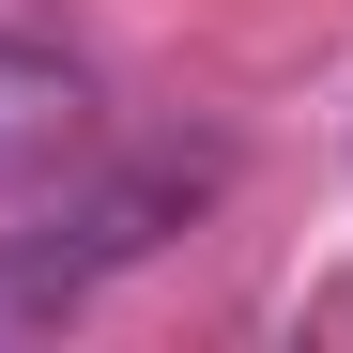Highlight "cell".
Masks as SVG:
<instances>
[{"instance_id": "1", "label": "cell", "mask_w": 353, "mask_h": 353, "mask_svg": "<svg viewBox=\"0 0 353 353\" xmlns=\"http://www.w3.org/2000/svg\"><path fill=\"white\" fill-rule=\"evenodd\" d=\"M215 185H230V154H215V139H154V154H123V169H92V185H62L31 230H0V338L77 323L92 292L123 276V261H154Z\"/></svg>"}, {"instance_id": "2", "label": "cell", "mask_w": 353, "mask_h": 353, "mask_svg": "<svg viewBox=\"0 0 353 353\" xmlns=\"http://www.w3.org/2000/svg\"><path fill=\"white\" fill-rule=\"evenodd\" d=\"M77 154H92V77L62 46L0 31V185H62Z\"/></svg>"}]
</instances>
